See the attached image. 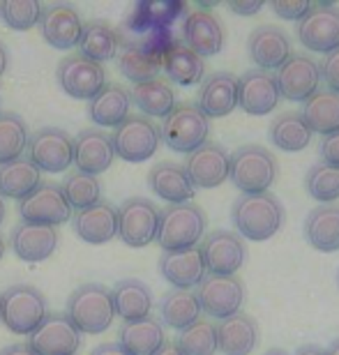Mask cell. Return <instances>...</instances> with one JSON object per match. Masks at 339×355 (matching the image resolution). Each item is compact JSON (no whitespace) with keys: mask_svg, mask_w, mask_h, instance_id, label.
Masks as SVG:
<instances>
[{"mask_svg":"<svg viewBox=\"0 0 339 355\" xmlns=\"http://www.w3.org/2000/svg\"><path fill=\"white\" fill-rule=\"evenodd\" d=\"M182 12L178 3H139L130 14L127 26L137 33H155L171 26V21Z\"/></svg>","mask_w":339,"mask_h":355,"instance_id":"41","label":"cell"},{"mask_svg":"<svg viewBox=\"0 0 339 355\" xmlns=\"http://www.w3.org/2000/svg\"><path fill=\"white\" fill-rule=\"evenodd\" d=\"M130 106H132L130 90H125L118 83H107V86L90 99L88 116L95 125L113 127L116 130L123 120L130 118Z\"/></svg>","mask_w":339,"mask_h":355,"instance_id":"32","label":"cell"},{"mask_svg":"<svg viewBox=\"0 0 339 355\" xmlns=\"http://www.w3.org/2000/svg\"><path fill=\"white\" fill-rule=\"evenodd\" d=\"M247 51H250V58L257 62L259 69L270 72V69H279L291 58L293 44L284 28L266 24L252 31L250 40H247Z\"/></svg>","mask_w":339,"mask_h":355,"instance_id":"19","label":"cell"},{"mask_svg":"<svg viewBox=\"0 0 339 355\" xmlns=\"http://www.w3.org/2000/svg\"><path fill=\"white\" fill-rule=\"evenodd\" d=\"M196 106L208 120L233 113L238 106V76L231 72H213L210 76H203Z\"/></svg>","mask_w":339,"mask_h":355,"instance_id":"24","label":"cell"},{"mask_svg":"<svg viewBox=\"0 0 339 355\" xmlns=\"http://www.w3.org/2000/svg\"><path fill=\"white\" fill-rule=\"evenodd\" d=\"M295 33L309 51H335L339 46V7L333 3H312L309 12L295 26Z\"/></svg>","mask_w":339,"mask_h":355,"instance_id":"11","label":"cell"},{"mask_svg":"<svg viewBox=\"0 0 339 355\" xmlns=\"http://www.w3.org/2000/svg\"><path fill=\"white\" fill-rule=\"evenodd\" d=\"M7 65H10V53H7V49H5L3 42H0V79H3Z\"/></svg>","mask_w":339,"mask_h":355,"instance_id":"54","label":"cell"},{"mask_svg":"<svg viewBox=\"0 0 339 355\" xmlns=\"http://www.w3.org/2000/svg\"><path fill=\"white\" fill-rule=\"evenodd\" d=\"M28 125L17 113H0V164L14 162L24 155L28 146Z\"/></svg>","mask_w":339,"mask_h":355,"instance_id":"44","label":"cell"},{"mask_svg":"<svg viewBox=\"0 0 339 355\" xmlns=\"http://www.w3.org/2000/svg\"><path fill=\"white\" fill-rule=\"evenodd\" d=\"M155 355H182L180 351H178V346H175L173 342H166L164 346H162V349L155 353Z\"/></svg>","mask_w":339,"mask_h":355,"instance_id":"55","label":"cell"},{"mask_svg":"<svg viewBox=\"0 0 339 355\" xmlns=\"http://www.w3.org/2000/svg\"><path fill=\"white\" fill-rule=\"evenodd\" d=\"M182 355H215L217 353V325L210 318H199L185 330H180L173 342Z\"/></svg>","mask_w":339,"mask_h":355,"instance_id":"43","label":"cell"},{"mask_svg":"<svg viewBox=\"0 0 339 355\" xmlns=\"http://www.w3.org/2000/svg\"><path fill=\"white\" fill-rule=\"evenodd\" d=\"M111 300L116 316L123 318L125 323L141 321V318L150 316L153 291L141 279H120L111 291Z\"/></svg>","mask_w":339,"mask_h":355,"instance_id":"29","label":"cell"},{"mask_svg":"<svg viewBox=\"0 0 339 355\" xmlns=\"http://www.w3.org/2000/svg\"><path fill=\"white\" fill-rule=\"evenodd\" d=\"M229 178L243 194H266L277 178V159L263 146H240L229 159Z\"/></svg>","mask_w":339,"mask_h":355,"instance_id":"4","label":"cell"},{"mask_svg":"<svg viewBox=\"0 0 339 355\" xmlns=\"http://www.w3.org/2000/svg\"><path fill=\"white\" fill-rule=\"evenodd\" d=\"M196 302L201 311L213 318L238 314L245 302V284L236 275H206L196 286Z\"/></svg>","mask_w":339,"mask_h":355,"instance_id":"9","label":"cell"},{"mask_svg":"<svg viewBox=\"0 0 339 355\" xmlns=\"http://www.w3.org/2000/svg\"><path fill=\"white\" fill-rule=\"evenodd\" d=\"M319 153H321V159L326 162V164L339 166V130L328 134V137H323Z\"/></svg>","mask_w":339,"mask_h":355,"instance_id":"49","label":"cell"},{"mask_svg":"<svg viewBox=\"0 0 339 355\" xmlns=\"http://www.w3.org/2000/svg\"><path fill=\"white\" fill-rule=\"evenodd\" d=\"M42 184V171L28 157H19L0 164V196L24 201Z\"/></svg>","mask_w":339,"mask_h":355,"instance_id":"35","label":"cell"},{"mask_svg":"<svg viewBox=\"0 0 339 355\" xmlns=\"http://www.w3.org/2000/svg\"><path fill=\"white\" fill-rule=\"evenodd\" d=\"M17 210L26 224H44L53 226V229L69 222V217H72V208L62 196L60 184L55 182H42L24 201H19Z\"/></svg>","mask_w":339,"mask_h":355,"instance_id":"13","label":"cell"},{"mask_svg":"<svg viewBox=\"0 0 339 355\" xmlns=\"http://www.w3.org/2000/svg\"><path fill=\"white\" fill-rule=\"evenodd\" d=\"M210 120L203 116V111L192 102L175 104L173 111L164 118L159 127L162 141L171 148L173 153H194L208 141Z\"/></svg>","mask_w":339,"mask_h":355,"instance_id":"6","label":"cell"},{"mask_svg":"<svg viewBox=\"0 0 339 355\" xmlns=\"http://www.w3.org/2000/svg\"><path fill=\"white\" fill-rule=\"evenodd\" d=\"M263 355H288V353L281 351V349H270V351H266Z\"/></svg>","mask_w":339,"mask_h":355,"instance_id":"59","label":"cell"},{"mask_svg":"<svg viewBox=\"0 0 339 355\" xmlns=\"http://www.w3.org/2000/svg\"><path fill=\"white\" fill-rule=\"evenodd\" d=\"M118 344L130 355H155L166 344L164 325L155 316L125 323L118 332Z\"/></svg>","mask_w":339,"mask_h":355,"instance_id":"33","label":"cell"},{"mask_svg":"<svg viewBox=\"0 0 339 355\" xmlns=\"http://www.w3.org/2000/svg\"><path fill=\"white\" fill-rule=\"evenodd\" d=\"M60 191L65 196L67 205L76 212L90 208V205L102 201V182L95 175L72 171L65 175V180L60 184Z\"/></svg>","mask_w":339,"mask_h":355,"instance_id":"42","label":"cell"},{"mask_svg":"<svg viewBox=\"0 0 339 355\" xmlns=\"http://www.w3.org/2000/svg\"><path fill=\"white\" fill-rule=\"evenodd\" d=\"M5 215H7V210H5V198L0 196V224L5 222Z\"/></svg>","mask_w":339,"mask_h":355,"instance_id":"57","label":"cell"},{"mask_svg":"<svg viewBox=\"0 0 339 355\" xmlns=\"http://www.w3.org/2000/svg\"><path fill=\"white\" fill-rule=\"evenodd\" d=\"M293 355H326V349H321V346H316V344H302L295 349Z\"/></svg>","mask_w":339,"mask_h":355,"instance_id":"53","label":"cell"},{"mask_svg":"<svg viewBox=\"0 0 339 355\" xmlns=\"http://www.w3.org/2000/svg\"><path fill=\"white\" fill-rule=\"evenodd\" d=\"M206 212L196 203H175L166 205L159 212V226H157V243L164 252H180L192 250L203 240L206 233Z\"/></svg>","mask_w":339,"mask_h":355,"instance_id":"2","label":"cell"},{"mask_svg":"<svg viewBox=\"0 0 339 355\" xmlns=\"http://www.w3.org/2000/svg\"><path fill=\"white\" fill-rule=\"evenodd\" d=\"M148 184L168 205L189 203L196 194L185 166L175 164V162H159V164H155L150 173H148Z\"/></svg>","mask_w":339,"mask_h":355,"instance_id":"27","label":"cell"},{"mask_svg":"<svg viewBox=\"0 0 339 355\" xmlns=\"http://www.w3.org/2000/svg\"><path fill=\"white\" fill-rule=\"evenodd\" d=\"M113 159H116V153H113L107 132L81 130L76 139H72V162L76 164V171L97 178L111 168Z\"/></svg>","mask_w":339,"mask_h":355,"instance_id":"22","label":"cell"},{"mask_svg":"<svg viewBox=\"0 0 339 355\" xmlns=\"http://www.w3.org/2000/svg\"><path fill=\"white\" fill-rule=\"evenodd\" d=\"M229 10L233 14H240V17H252L263 10V3L261 0H240V3H229Z\"/></svg>","mask_w":339,"mask_h":355,"instance_id":"50","label":"cell"},{"mask_svg":"<svg viewBox=\"0 0 339 355\" xmlns=\"http://www.w3.org/2000/svg\"><path fill=\"white\" fill-rule=\"evenodd\" d=\"M307 194L319 203H337L339 198V166L319 162L305 175Z\"/></svg>","mask_w":339,"mask_h":355,"instance_id":"45","label":"cell"},{"mask_svg":"<svg viewBox=\"0 0 339 355\" xmlns=\"http://www.w3.org/2000/svg\"><path fill=\"white\" fill-rule=\"evenodd\" d=\"M319 69H321V81H326L328 90H333L339 95V46L335 51L326 53V58H323Z\"/></svg>","mask_w":339,"mask_h":355,"instance_id":"48","label":"cell"},{"mask_svg":"<svg viewBox=\"0 0 339 355\" xmlns=\"http://www.w3.org/2000/svg\"><path fill=\"white\" fill-rule=\"evenodd\" d=\"M130 97L146 118H166L175 106V92L171 83L166 79H159V76L134 86Z\"/></svg>","mask_w":339,"mask_h":355,"instance_id":"38","label":"cell"},{"mask_svg":"<svg viewBox=\"0 0 339 355\" xmlns=\"http://www.w3.org/2000/svg\"><path fill=\"white\" fill-rule=\"evenodd\" d=\"M5 252H7V240H5L3 236H0V261H3Z\"/></svg>","mask_w":339,"mask_h":355,"instance_id":"58","label":"cell"},{"mask_svg":"<svg viewBox=\"0 0 339 355\" xmlns=\"http://www.w3.org/2000/svg\"><path fill=\"white\" fill-rule=\"evenodd\" d=\"M270 7L279 19L300 21L309 12L312 3H307V0H275V3H270Z\"/></svg>","mask_w":339,"mask_h":355,"instance_id":"47","label":"cell"},{"mask_svg":"<svg viewBox=\"0 0 339 355\" xmlns=\"http://www.w3.org/2000/svg\"><path fill=\"white\" fill-rule=\"evenodd\" d=\"M90 355H130V353H127L118 342H107V344L97 346V349L90 353Z\"/></svg>","mask_w":339,"mask_h":355,"instance_id":"51","label":"cell"},{"mask_svg":"<svg viewBox=\"0 0 339 355\" xmlns=\"http://www.w3.org/2000/svg\"><path fill=\"white\" fill-rule=\"evenodd\" d=\"M35 355H76L81 349V332L65 314H49L28 339Z\"/></svg>","mask_w":339,"mask_h":355,"instance_id":"16","label":"cell"},{"mask_svg":"<svg viewBox=\"0 0 339 355\" xmlns=\"http://www.w3.org/2000/svg\"><path fill=\"white\" fill-rule=\"evenodd\" d=\"M120 44H123V51L118 53V69L125 79H130L134 86L157 79L162 69V53L150 51L134 40H120Z\"/></svg>","mask_w":339,"mask_h":355,"instance_id":"31","label":"cell"},{"mask_svg":"<svg viewBox=\"0 0 339 355\" xmlns=\"http://www.w3.org/2000/svg\"><path fill=\"white\" fill-rule=\"evenodd\" d=\"M37 24H40L42 37L53 49H62V51H65V49L79 46L83 21L79 17V12H76V7L65 5V3L42 7V17Z\"/></svg>","mask_w":339,"mask_h":355,"instance_id":"18","label":"cell"},{"mask_svg":"<svg viewBox=\"0 0 339 355\" xmlns=\"http://www.w3.org/2000/svg\"><path fill=\"white\" fill-rule=\"evenodd\" d=\"M74 233L88 245H107L118 236V210L109 201H100L76 212Z\"/></svg>","mask_w":339,"mask_h":355,"instance_id":"25","label":"cell"},{"mask_svg":"<svg viewBox=\"0 0 339 355\" xmlns=\"http://www.w3.org/2000/svg\"><path fill=\"white\" fill-rule=\"evenodd\" d=\"M58 243H60L58 229L44 224L21 222L14 226L10 236V247L26 263H42L49 257H53V252L58 250Z\"/></svg>","mask_w":339,"mask_h":355,"instance_id":"23","label":"cell"},{"mask_svg":"<svg viewBox=\"0 0 339 355\" xmlns=\"http://www.w3.org/2000/svg\"><path fill=\"white\" fill-rule=\"evenodd\" d=\"M118 238L127 247H141L155 243L159 226V210L150 198L134 196L118 205Z\"/></svg>","mask_w":339,"mask_h":355,"instance_id":"8","label":"cell"},{"mask_svg":"<svg viewBox=\"0 0 339 355\" xmlns=\"http://www.w3.org/2000/svg\"><path fill=\"white\" fill-rule=\"evenodd\" d=\"M302 120L312 130V134L328 137L339 130V95L333 90H319L305 102V109L300 111Z\"/></svg>","mask_w":339,"mask_h":355,"instance_id":"37","label":"cell"},{"mask_svg":"<svg viewBox=\"0 0 339 355\" xmlns=\"http://www.w3.org/2000/svg\"><path fill=\"white\" fill-rule=\"evenodd\" d=\"M305 238L319 252L339 250V203H321L305 219Z\"/></svg>","mask_w":339,"mask_h":355,"instance_id":"34","label":"cell"},{"mask_svg":"<svg viewBox=\"0 0 339 355\" xmlns=\"http://www.w3.org/2000/svg\"><path fill=\"white\" fill-rule=\"evenodd\" d=\"M46 316V297L31 284H14L0 295V321L14 335H33Z\"/></svg>","mask_w":339,"mask_h":355,"instance_id":"5","label":"cell"},{"mask_svg":"<svg viewBox=\"0 0 339 355\" xmlns=\"http://www.w3.org/2000/svg\"><path fill=\"white\" fill-rule=\"evenodd\" d=\"M159 316H162V323L180 332V330H185L187 325H192L194 321H199L201 307H199V302H196V295L192 291L173 288L162 297Z\"/></svg>","mask_w":339,"mask_h":355,"instance_id":"40","label":"cell"},{"mask_svg":"<svg viewBox=\"0 0 339 355\" xmlns=\"http://www.w3.org/2000/svg\"><path fill=\"white\" fill-rule=\"evenodd\" d=\"M229 159L231 155L226 153V148L220 144H210V141L189 153L185 171L194 189H215L229 180Z\"/></svg>","mask_w":339,"mask_h":355,"instance_id":"17","label":"cell"},{"mask_svg":"<svg viewBox=\"0 0 339 355\" xmlns=\"http://www.w3.org/2000/svg\"><path fill=\"white\" fill-rule=\"evenodd\" d=\"M275 81H277L279 97L291 102H307L321 86L319 62L307 53H291V58L277 69Z\"/></svg>","mask_w":339,"mask_h":355,"instance_id":"15","label":"cell"},{"mask_svg":"<svg viewBox=\"0 0 339 355\" xmlns=\"http://www.w3.org/2000/svg\"><path fill=\"white\" fill-rule=\"evenodd\" d=\"M120 46V35L118 31H113V26L104 19H95L90 24L83 26L81 40H79V53L83 58L102 62L111 60L118 55Z\"/></svg>","mask_w":339,"mask_h":355,"instance_id":"36","label":"cell"},{"mask_svg":"<svg viewBox=\"0 0 339 355\" xmlns=\"http://www.w3.org/2000/svg\"><path fill=\"white\" fill-rule=\"evenodd\" d=\"M0 355H35V353L31 351V346L28 344H12V346L0 349Z\"/></svg>","mask_w":339,"mask_h":355,"instance_id":"52","label":"cell"},{"mask_svg":"<svg viewBox=\"0 0 339 355\" xmlns=\"http://www.w3.org/2000/svg\"><path fill=\"white\" fill-rule=\"evenodd\" d=\"M279 104V88L275 74L263 69H247L238 76V106L250 116H266Z\"/></svg>","mask_w":339,"mask_h":355,"instance_id":"20","label":"cell"},{"mask_svg":"<svg viewBox=\"0 0 339 355\" xmlns=\"http://www.w3.org/2000/svg\"><path fill=\"white\" fill-rule=\"evenodd\" d=\"M284 205L279 198L266 191V194H243L233 201L231 219L240 238H247L252 243L270 240L284 224Z\"/></svg>","mask_w":339,"mask_h":355,"instance_id":"1","label":"cell"},{"mask_svg":"<svg viewBox=\"0 0 339 355\" xmlns=\"http://www.w3.org/2000/svg\"><path fill=\"white\" fill-rule=\"evenodd\" d=\"M337 284H339V272H337Z\"/></svg>","mask_w":339,"mask_h":355,"instance_id":"60","label":"cell"},{"mask_svg":"<svg viewBox=\"0 0 339 355\" xmlns=\"http://www.w3.org/2000/svg\"><path fill=\"white\" fill-rule=\"evenodd\" d=\"M199 252L208 275H236L247 259V247L243 238L226 229L208 233L201 240Z\"/></svg>","mask_w":339,"mask_h":355,"instance_id":"12","label":"cell"},{"mask_svg":"<svg viewBox=\"0 0 339 355\" xmlns=\"http://www.w3.org/2000/svg\"><path fill=\"white\" fill-rule=\"evenodd\" d=\"M60 88L74 99H93L107 86V72L100 62L83 58L81 53H72L60 60L55 69Z\"/></svg>","mask_w":339,"mask_h":355,"instance_id":"14","label":"cell"},{"mask_svg":"<svg viewBox=\"0 0 339 355\" xmlns=\"http://www.w3.org/2000/svg\"><path fill=\"white\" fill-rule=\"evenodd\" d=\"M0 17L12 31H31L42 17V5L35 0H7L0 3Z\"/></svg>","mask_w":339,"mask_h":355,"instance_id":"46","label":"cell"},{"mask_svg":"<svg viewBox=\"0 0 339 355\" xmlns=\"http://www.w3.org/2000/svg\"><path fill=\"white\" fill-rule=\"evenodd\" d=\"M326 355H339V337L326 349Z\"/></svg>","mask_w":339,"mask_h":355,"instance_id":"56","label":"cell"},{"mask_svg":"<svg viewBox=\"0 0 339 355\" xmlns=\"http://www.w3.org/2000/svg\"><path fill=\"white\" fill-rule=\"evenodd\" d=\"M182 44L201 58L217 55L224 49V28L220 19L208 10L189 12L182 21Z\"/></svg>","mask_w":339,"mask_h":355,"instance_id":"21","label":"cell"},{"mask_svg":"<svg viewBox=\"0 0 339 355\" xmlns=\"http://www.w3.org/2000/svg\"><path fill=\"white\" fill-rule=\"evenodd\" d=\"M111 146L116 157L139 164L150 159L159 148V127L146 116H130L111 134Z\"/></svg>","mask_w":339,"mask_h":355,"instance_id":"7","label":"cell"},{"mask_svg":"<svg viewBox=\"0 0 339 355\" xmlns=\"http://www.w3.org/2000/svg\"><path fill=\"white\" fill-rule=\"evenodd\" d=\"M28 159L40 171L65 173L72 168V137L60 127H42L28 137Z\"/></svg>","mask_w":339,"mask_h":355,"instance_id":"10","label":"cell"},{"mask_svg":"<svg viewBox=\"0 0 339 355\" xmlns=\"http://www.w3.org/2000/svg\"><path fill=\"white\" fill-rule=\"evenodd\" d=\"M159 275L178 291H189L199 286L201 279L206 277L199 247L180 252H164L159 257Z\"/></svg>","mask_w":339,"mask_h":355,"instance_id":"26","label":"cell"},{"mask_svg":"<svg viewBox=\"0 0 339 355\" xmlns=\"http://www.w3.org/2000/svg\"><path fill=\"white\" fill-rule=\"evenodd\" d=\"M162 69L178 86H194V83L203 81L206 62L192 49L182 44V40H173L162 53Z\"/></svg>","mask_w":339,"mask_h":355,"instance_id":"30","label":"cell"},{"mask_svg":"<svg viewBox=\"0 0 339 355\" xmlns=\"http://www.w3.org/2000/svg\"><path fill=\"white\" fill-rule=\"evenodd\" d=\"M259 344V325L257 321L238 311L229 318H222L217 325V351L224 355H250Z\"/></svg>","mask_w":339,"mask_h":355,"instance_id":"28","label":"cell"},{"mask_svg":"<svg viewBox=\"0 0 339 355\" xmlns=\"http://www.w3.org/2000/svg\"><path fill=\"white\" fill-rule=\"evenodd\" d=\"M270 141L284 153H300L305 150L312 141V130L302 120L300 111H286L279 113L270 123Z\"/></svg>","mask_w":339,"mask_h":355,"instance_id":"39","label":"cell"},{"mask_svg":"<svg viewBox=\"0 0 339 355\" xmlns=\"http://www.w3.org/2000/svg\"><path fill=\"white\" fill-rule=\"evenodd\" d=\"M65 316L81 335H102L116 316L111 291L102 284H83L69 295Z\"/></svg>","mask_w":339,"mask_h":355,"instance_id":"3","label":"cell"}]
</instances>
